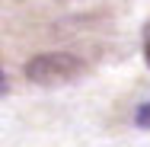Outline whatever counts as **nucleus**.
Here are the masks:
<instances>
[{
    "mask_svg": "<svg viewBox=\"0 0 150 147\" xmlns=\"http://www.w3.org/2000/svg\"><path fill=\"white\" fill-rule=\"evenodd\" d=\"M144 55H147V64H150V26H147V35H144Z\"/></svg>",
    "mask_w": 150,
    "mask_h": 147,
    "instance_id": "nucleus-3",
    "label": "nucleus"
},
{
    "mask_svg": "<svg viewBox=\"0 0 150 147\" xmlns=\"http://www.w3.org/2000/svg\"><path fill=\"white\" fill-rule=\"evenodd\" d=\"M23 70H26V80L35 87H64V83H74L86 70V64L70 51H42V55H32Z\"/></svg>",
    "mask_w": 150,
    "mask_h": 147,
    "instance_id": "nucleus-1",
    "label": "nucleus"
},
{
    "mask_svg": "<svg viewBox=\"0 0 150 147\" xmlns=\"http://www.w3.org/2000/svg\"><path fill=\"white\" fill-rule=\"evenodd\" d=\"M134 121H137L141 128H150V99L144 102V106H141V109H137V115H134Z\"/></svg>",
    "mask_w": 150,
    "mask_h": 147,
    "instance_id": "nucleus-2",
    "label": "nucleus"
}]
</instances>
